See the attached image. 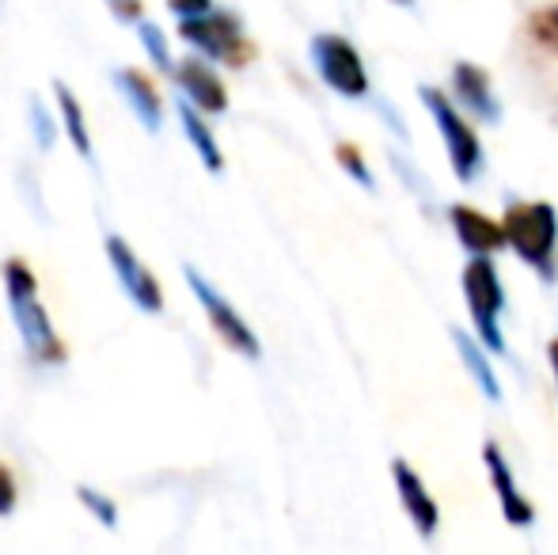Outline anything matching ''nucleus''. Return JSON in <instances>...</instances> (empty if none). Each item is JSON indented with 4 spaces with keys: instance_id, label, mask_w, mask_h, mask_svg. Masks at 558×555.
<instances>
[{
    "instance_id": "nucleus-22",
    "label": "nucleus",
    "mask_w": 558,
    "mask_h": 555,
    "mask_svg": "<svg viewBox=\"0 0 558 555\" xmlns=\"http://www.w3.org/2000/svg\"><path fill=\"white\" fill-rule=\"evenodd\" d=\"M335 156H338V164H342V168L350 171L353 179H357L361 186H373V171L365 168V156H361V148H357V145L342 141V145L335 148Z\"/></svg>"
},
{
    "instance_id": "nucleus-24",
    "label": "nucleus",
    "mask_w": 558,
    "mask_h": 555,
    "mask_svg": "<svg viewBox=\"0 0 558 555\" xmlns=\"http://www.w3.org/2000/svg\"><path fill=\"white\" fill-rule=\"evenodd\" d=\"M168 12L179 15V20H191V15L214 12V0H168Z\"/></svg>"
},
{
    "instance_id": "nucleus-23",
    "label": "nucleus",
    "mask_w": 558,
    "mask_h": 555,
    "mask_svg": "<svg viewBox=\"0 0 558 555\" xmlns=\"http://www.w3.org/2000/svg\"><path fill=\"white\" fill-rule=\"evenodd\" d=\"M15 503H20V487H15V475L12 468L0 460V518H12Z\"/></svg>"
},
{
    "instance_id": "nucleus-15",
    "label": "nucleus",
    "mask_w": 558,
    "mask_h": 555,
    "mask_svg": "<svg viewBox=\"0 0 558 555\" xmlns=\"http://www.w3.org/2000/svg\"><path fill=\"white\" fill-rule=\"evenodd\" d=\"M179 122H183V134H186V141L194 145L198 160L206 164V168L217 176V171L225 168V153H221V145H217L214 130L206 126V119H202L198 107H194L191 99H183V104H179Z\"/></svg>"
},
{
    "instance_id": "nucleus-26",
    "label": "nucleus",
    "mask_w": 558,
    "mask_h": 555,
    "mask_svg": "<svg viewBox=\"0 0 558 555\" xmlns=\"http://www.w3.org/2000/svg\"><path fill=\"white\" fill-rule=\"evenodd\" d=\"M547 358H551V370H555V385H558V339H551V347H547Z\"/></svg>"
},
{
    "instance_id": "nucleus-13",
    "label": "nucleus",
    "mask_w": 558,
    "mask_h": 555,
    "mask_svg": "<svg viewBox=\"0 0 558 555\" xmlns=\"http://www.w3.org/2000/svg\"><path fill=\"white\" fill-rule=\"evenodd\" d=\"M448 217H452L456 237H460V244L468 248V252L490 255V252H498V248L506 244V225L494 221V217H486V214H478V209L452 206V209H448Z\"/></svg>"
},
{
    "instance_id": "nucleus-1",
    "label": "nucleus",
    "mask_w": 558,
    "mask_h": 555,
    "mask_svg": "<svg viewBox=\"0 0 558 555\" xmlns=\"http://www.w3.org/2000/svg\"><path fill=\"white\" fill-rule=\"evenodd\" d=\"M0 278H4L12 324H15V331H20V342H23V350H27L31 365H38V370L65 365V347H61V335L53 331L50 312H46V304L38 301L35 270H31L20 255H12V260H4V267H0Z\"/></svg>"
},
{
    "instance_id": "nucleus-3",
    "label": "nucleus",
    "mask_w": 558,
    "mask_h": 555,
    "mask_svg": "<svg viewBox=\"0 0 558 555\" xmlns=\"http://www.w3.org/2000/svg\"><path fill=\"white\" fill-rule=\"evenodd\" d=\"M179 38L186 46H194L198 53L214 61H225L232 69H243L255 58V46L243 35V23L232 12H206V15H191V20H179Z\"/></svg>"
},
{
    "instance_id": "nucleus-17",
    "label": "nucleus",
    "mask_w": 558,
    "mask_h": 555,
    "mask_svg": "<svg viewBox=\"0 0 558 555\" xmlns=\"http://www.w3.org/2000/svg\"><path fill=\"white\" fill-rule=\"evenodd\" d=\"M452 339H456V347H460V358L471 365V377H475V385L483 388L486 400H501V385L494 381V373H490V365H486V358L475 350V339H468L463 331H452Z\"/></svg>"
},
{
    "instance_id": "nucleus-21",
    "label": "nucleus",
    "mask_w": 558,
    "mask_h": 555,
    "mask_svg": "<svg viewBox=\"0 0 558 555\" xmlns=\"http://www.w3.org/2000/svg\"><path fill=\"white\" fill-rule=\"evenodd\" d=\"M27 114H31V126H35V141H38V148H43V153H50V148H53V134H58V130H53V119H50V114H46L43 99L31 96Z\"/></svg>"
},
{
    "instance_id": "nucleus-11",
    "label": "nucleus",
    "mask_w": 558,
    "mask_h": 555,
    "mask_svg": "<svg viewBox=\"0 0 558 555\" xmlns=\"http://www.w3.org/2000/svg\"><path fill=\"white\" fill-rule=\"evenodd\" d=\"M111 76H114L118 88H122L130 111L141 119V126H145L148 134H156V130L163 126V99H160V92H156V84L148 81L141 69H130V65L114 69Z\"/></svg>"
},
{
    "instance_id": "nucleus-9",
    "label": "nucleus",
    "mask_w": 558,
    "mask_h": 555,
    "mask_svg": "<svg viewBox=\"0 0 558 555\" xmlns=\"http://www.w3.org/2000/svg\"><path fill=\"white\" fill-rule=\"evenodd\" d=\"M171 81L183 88V96L191 99L202 114H225L228 111V88L221 84V76H217L202 58L179 61Z\"/></svg>"
},
{
    "instance_id": "nucleus-18",
    "label": "nucleus",
    "mask_w": 558,
    "mask_h": 555,
    "mask_svg": "<svg viewBox=\"0 0 558 555\" xmlns=\"http://www.w3.org/2000/svg\"><path fill=\"white\" fill-rule=\"evenodd\" d=\"M137 35H141V46H145L148 61H153V65L160 69V73L175 76V61H171L168 35H163V27H160V23H153V20H141V23H137Z\"/></svg>"
},
{
    "instance_id": "nucleus-5",
    "label": "nucleus",
    "mask_w": 558,
    "mask_h": 555,
    "mask_svg": "<svg viewBox=\"0 0 558 555\" xmlns=\"http://www.w3.org/2000/svg\"><path fill=\"white\" fill-rule=\"evenodd\" d=\"M183 278H186V286H191V293L198 297V304H202V312H206L209 327L221 335L225 347H232L235 354H243V358H258V354H263V347H258V335L251 331L247 319H243L240 312H235L232 304H228L225 297L217 293L214 281L202 275V270H194V267H183Z\"/></svg>"
},
{
    "instance_id": "nucleus-8",
    "label": "nucleus",
    "mask_w": 558,
    "mask_h": 555,
    "mask_svg": "<svg viewBox=\"0 0 558 555\" xmlns=\"http://www.w3.org/2000/svg\"><path fill=\"white\" fill-rule=\"evenodd\" d=\"M104 248H107V263H111L118 286H122V293L133 301V309L148 312V316H160L163 312V289H160V281H156L153 270L137 260V252L130 248V240L107 232Z\"/></svg>"
},
{
    "instance_id": "nucleus-19",
    "label": "nucleus",
    "mask_w": 558,
    "mask_h": 555,
    "mask_svg": "<svg viewBox=\"0 0 558 555\" xmlns=\"http://www.w3.org/2000/svg\"><path fill=\"white\" fill-rule=\"evenodd\" d=\"M76 498H81V506H88V510L96 514V521L104 529H118V506H114L111 495H104V491L81 483V487H76Z\"/></svg>"
},
{
    "instance_id": "nucleus-4",
    "label": "nucleus",
    "mask_w": 558,
    "mask_h": 555,
    "mask_svg": "<svg viewBox=\"0 0 558 555\" xmlns=\"http://www.w3.org/2000/svg\"><path fill=\"white\" fill-rule=\"evenodd\" d=\"M463 293H468V309H471V319H475V331L494 354L506 350L501 342V327H498V316H501V304H506V293H501V281H498V270L486 255H475V260L463 267Z\"/></svg>"
},
{
    "instance_id": "nucleus-2",
    "label": "nucleus",
    "mask_w": 558,
    "mask_h": 555,
    "mask_svg": "<svg viewBox=\"0 0 558 555\" xmlns=\"http://www.w3.org/2000/svg\"><path fill=\"white\" fill-rule=\"evenodd\" d=\"M501 225H506V244L544 278H555V240H558L555 209L547 202H517V206L506 209Z\"/></svg>"
},
{
    "instance_id": "nucleus-27",
    "label": "nucleus",
    "mask_w": 558,
    "mask_h": 555,
    "mask_svg": "<svg viewBox=\"0 0 558 555\" xmlns=\"http://www.w3.org/2000/svg\"><path fill=\"white\" fill-rule=\"evenodd\" d=\"M399 4H407V0H399Z\"/></svg>"
},
{
    "instance_id": "nucleus-25",
    "label": "nucleus",
    "mask_w": 558,
    "mask_h": 555,
    "mask_svg": "<svg viewBox=\"0 0 558 555\" xmlns=\"http://www.w3.org/2000/svg\"><path fill=\"white\" fill-rule=\"evenodd\" d=\"M107 4H111V12L122 23H141V20H145V4H141V0H107Z\"/></svg>"
},
{
    "instance_id": "nucleus-14",
    "label": "nucleus",
    "mask_w": 558,
    "mask_h": 555,
    "mask_svg": "<svg viewBox=\"0 0 558 555\" xmlns=\"http://www.w3.org/2000/svg\"><path fill=\"white\" fill-rule=\"evenodd\" d=\"M452 84H456V96L463 99V107H471L478 119H498V104L490 96V76L483 69L471 65V61H460L452 73Z\"/></svg>"
},
{
    "instance_id": "nucleus-16",
    "label": "nucleus",
    "mask_w": 558,
    "mask_h": 555,
    "mask_svg": "<svg viewBox=\"0 0 558 555\" xmlns=\"http://www.w3.org/2000/svg\"><path fill=\"white\" fill-rule=\"evenodd\" d=\"M53 96H58L61 126H65L73 148L84 156V164H96V148H92V134H88V122H84V111H81V99H76V92L69 88L65 81H53Z\"/></svg>"
},
{
    "instance_id": "nucleus-6",
    "label": "nucleus",
    "mask_w": 558,
    "mask_h": 555,
    "mask_svg": "<svg viewBox=\"0 0 558 555\" xmlns=\"http://www.w3.org/2000/svg\"><path fill=\"white\" fill-rule=\"evenodd\" d=\"M312 65H316L324 84L335 88L338 96L361 99L368 92V73H365V65H361V53L353 50L345 38H338V35L312 38Z\"/></svg>"
},
{
    "instance_id": "nucleus-7",
    "label": "nucleus",
    "mask_w": 558,
    "mask_h": 555,
    "mask_svg": "<svg viewBox=\"0 0 558 555\" xmlns=\"http://www.w3.org/2000/svg\"><path fill=\"white\" fill-rule=\"evenodd\" d=\"M422 99H426L429 114H434L437 130H441L445 137V148H448V160H452V171L468 183V179L478 176V168H483V145H478L475 130L468 126V122L456 114V107L448 104L441 92L434 88H422Z\"/></svg>"
},
{
    "instance_id": "nucleus-20",
    "label": "nucleus",
    "mask_w": 558,
    "mask_h": 555,
    "mask_svg": "<svg viewBox=\"0 0 558 555\" xmlns=\"http://www.w3.org/2000/svg\"><path fill=\"white\" fill-rule=\"evenodd\" d=\"M529 31H532V38H536L539 46H547V50H558V4L539 8V12L529 20Z\"/></svg>"
},
{
    "instance_id": "nucleus-12",
    "label": "nucleus",
    "mask_w": 558,
    "mask_h": 555,
    "mask_svg": "<svg viewBox=\"0 0 558 555\" xmlns=\"http://www.w3.org/2000/svg\"><path fill=\"white\" fill-rule=\"evenodd\" d=\"M391 475H396V487H399V503L403 510L411 514V521L418 526L422 536H434L437 533V521H441V510H437L434 495L426 491V483L414 475V468H407L403 460L391 464Z\"/></svg>"
},
{
    "instance_id": "nucleus-10",
    "label": "nucleus",
    "mask_w": 558,
    "mask_h": 555,
    "mask_svg": "<svg viewBox=\"0 0 558 555\" xmlns=\"http://www.w3.org/2000/svg\"><path fill=\"white\" fill-rule=\"evenodd\" d=\"M483 460H486V472H490V483H494V495H498L501 503V514H506L509 526H532V518H536V510H532V503L521 495V487H517L513 472H509L506 457H501V449L494 442L483 445Z\"/></svg>"
}]
</instances>
